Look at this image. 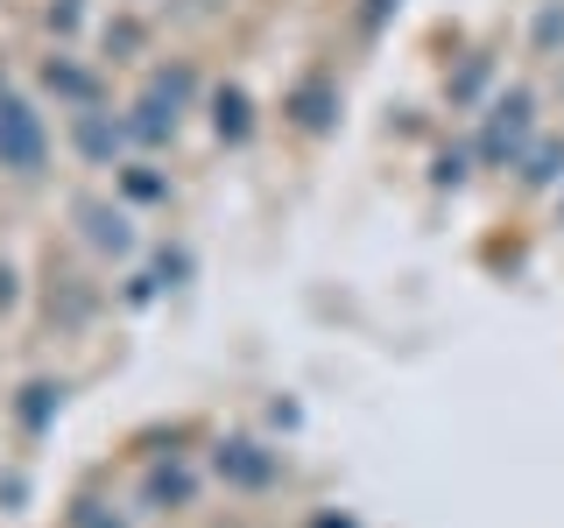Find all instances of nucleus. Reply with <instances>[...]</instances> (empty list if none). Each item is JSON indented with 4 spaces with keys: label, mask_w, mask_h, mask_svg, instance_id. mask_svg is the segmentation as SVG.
Instances as JSON below:
<instances>
[{
    "label": "nucleus",
    "mask_w": 564,
    "mask_h": 528,
    "mask_svg": "<svg viewBox=\"0 0 564 528\" xmlns=\"http://www.w3.org/2000/svg\"><path fill=\"white\" fill-rule=\"evenodd\" d=\"M43 155H50V141H43V120L29 113L22 99H8L0 92V169H43Z\"/></svg>",
    "instance_id": "nucleus-1"
},
{
    "label": "nucleus",
    "mask_w": 564,
    "mask_h": 528,
    "mask_svg": "<svg viewBox=\"0 0 564 528\" xmlns=\"http://www.w3.org/2000/svg\"><path fill=\"white\" fill-rule=\"evenodd\" d=\"M529 134V92H508L501 106H494V128H487V155L501 163V155H516Z\"/></svg>",
    "instance_id": "nucleus-2"
},
{
    "label": "nucleus",
    "mask_w": 564,
    "mask_h": 528,
    "mask_svg": "<svg viewBox=\"0 0 564 528\" xmlns=\"http://www.w3.org/2000/svg\"><path fill=\"white\" fill-rule=\"evenodd\" d=\"M219 472L234 486H269L275 480V458L261 451V444H219Z\"/></svg>",
    "instance_id": "nucleus-3"
},
{
    "label": "nucleus",
    "mask_w": 564,
    "mask_h": 528,
    "mask_svg": "<svg viewBox=\"0 0 564 528\" xmlns=\"http://www.w3.org/2000/svg\"><path fill=\"white\" fill-rule=\"evenodd\" d=\"M78 219H85V240L93 246H128V219H120V211H106V205H78Z\"/></svg>",
    "instance_id": "nucleus-4"
},
{
    "label": "nucleus",
    "mask_w": 564,
    "mask_h": 528,
    "mask_svg": "<svg viewBox=\"0 0 564 528\" xmlns=\"http://www.w3.org/2000/svg\"><path fill=\"white\" fill-rule=\"evenodd\" d=\"M212 120H219L226 141H240L247 134V92H219V99H212Z\"/></svg>",
    "instance_id": "nucleus-5"
},
{
    "label": "nucleus",
    "mask_w": 564,
    "mask_h": 528,
    "mask_svg": "<svg viewBox=\"0 0 564 528\" xmlns=\"http://www.w3.org/2000/svg\"><path fill=\"white\" fill-rule=\"evenodd\" d=\"M149 501H155V507H163V501H191V480H184L176 465H163V472L149 480Z\"/></svg>",
    "instance_id": "nucleus-6"
},
{
    "label": "nucleus",
    "mask_w": 564,
    "mask_h": 528,
    "mask_svg": "<svg viewBox=\"0 0 564 528\" xmlns=\"http://www.w3.org/2000/svg\"><path fill=\"white\" fill-rule=\"evenodd\" d=\"M78 141H85V148H93V155H106V148H113V128L85 113V120H78Z\"/></svg>",
    "instance_id": "nucleus-7"
},
{
    "label": "nucleus",
    "mask_w": 564,
    "mask_h": 528,
    "mask_svg": "<svg viewBox=\"0 0 564 528\" xmlns=\"http://www.w3.org/2000/svg\"><path fill=\"white\" fill-rule=\"evenodd\" d=\"M50 85H57V92H70V99L93 92V78H85V70H64V64H50Z\"/></svg>",
    "instance_id": "nucleus-8"
},
{
    "label": "nucleus",
    "mask_w": 564,
    "mask_h": 528,
    "mask_svg": "<svg viewBox=\"0 0 564 528\" xmlns=\"http://www.w3.org/2000/svg\"><path fill=\"white\" fill-rule=\"evenodd\" d=\"M50 395H57V387H29V402H22V416H29V422H43V416H50Z\"/></svg>",
    "instance_id": "nucleus-9"
},
{
    "label": "nucleus",
    "mask_w": 564,
    "mask_h": 528,
    "mask_svg": "<svg viewBox=\"0 0 564 528\" xmlns=\"http://www.w3.org/2000/svg\"><path fill=\"white\" fill-rule=\"evenodd\" d=\"M128 190H134V198H163V176H149V169H134V176H128Z\"/></svg>",
    "instance_id": "nucleus-10"
},
{
    "label": "nucleus",
    "mask_w": 564,
    "mask_h": 528,
    "mask_svg": "<svg viewBox=\"0 0 564 528\" xmlns=\"http://www.w3.org/2000/svg\"><path fill=\"white\" fill-rule=\"evenodd\" d=\"M557 163H564V148H543V155H536V169H529V176H536V184H551V176H557Z\"/></svg>",
    "instance_id": "nucleus-11"
},
{
    "label": "nucleus",
    "mask_w": 564,
    "mask_h": 528,
    "mask_svg": "<svg viewBox=\"0 0 564 528\" xmlns=\"http://www.w3.org/2000/svg\"><path fill=\"white\" fill-rule=\"evenodd\" d=\"M304 128H325V92H304Z\"/></svg>",
    "instance_id": "nucleus-12"
}]
</instances>
